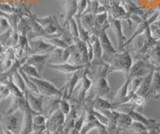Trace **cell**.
I'll return each instance as SVG.
<instances>
[{"mask_svg": "<svg viewBox=\"0 0 160 134\" xmlns=\"http://www.w3.org/2000/svg\"><path fill=\"white\" fill-rule=\"evenodd\" d=\"M93 67H96V73H95V78H94V87H93L95 91V95L106 99H108L109 97H112L113 96L112 90L107 81L108 64H105V65L102 66H93Z\"/></svg>", "mask_w": 160, "mask_h": 134, "instance_id": "6da1fadb", "label": "cell"}, {"mask_svg": "<svg viewBox=\"0 0 160 134\" xmlns=\"http://www.w3.org/2000/svg\"><path fill=\"white\" fill-rule=\"evenodd\" d=\"M106 63L108 64V75L112 72H121L126 76L133 62L129 52L123 50L114 54Z\"/></svg>", "mask_w": 160, "mask_h": 134, "instance_id": "7a4b0ae2", "label": "cell"}, {"mask_svg": "<svg viewBox=\"0 0 160 134\" xmlns=\"http://www.w3.org/2000/svg\"><path fill=\"white\" fill-rule=\"evenodd\" d=\"M30 79L36 84L40 95L46 96V97H61L62 96L63 87L61 89H58L56 86H54L51 82H49L42 78L30 77Z\"/></svg>", "mask_w": 160, "mask_h": 134, "instance_id": "3957f363", "label": "cell"}, {"mask_svg": "<svg viewBox=\"0 0 160 134\" xmlns=\"http://www.w3.org/2000/svg\"><path fill=\"white\" fill-rule=\"evenodd\" d=\"M65 121H66V116L58 108L49 115L46 123V129H48L51 134H59L63 130Z\"/></svg>", "mask_w": 160, "mask_h": 134, "instance_id": "277c9868", "label": "cell"}, {"mask_svg": "<svg viewBox=\"0 0 160 134\" xmlns=\"http://www.w3.org/2000/svg\"><path fill=\"white\" fill-rule=\"evenodd\" d=\"M28 55L32 54H39V53H49L51 51L56 50V47L53 46L52 44L47 42L44 38L36 39V40H29L28 41Z\"/></svg>", "mask_w": 160, "mask_h": 134, "instance_id": "5b68a950", "label": "cell"}, {"mask_svg": "<svg viewBox=\"0 0 160 134\" xmlns=\"http://www.w3.org/2000/svg\"><path fill=\"white\" fill-rule=\"evenodd\" d=\"M98 38H99L100 44H101V47L103 49V59L105 62H107L114 54H116L118 52V50L114 48L111 40H110L109 36L107 35L106 29L105 28L101 29V30L99 31Z\"/></svg>", "mask_w": 160, "mask_h": 134, "instance_id": "8992f818", "label": "cell"}, {"mask_svg": "<svg viewBox=\"0 0 160 134\" xmlns=\"http://www.w3.org/2000/svg\"><path fill=\"white\" fill-rule=\"evenodd\" d=\"M108 21L110 26L112 27L113 31L115 32V36L117 38V42H118V51H123L124 50V43L127 40L126 36L124 35L123 30H122V23L120 19H115L108 16Z\"/></svg>", "mask_w": 160, "mask_h": 134, "instance_id": "52a82bcc", "label": "cell"}, {"mask_svg": "<svg viewBox=\"0 0 160 134\" xmlns=\"http://www.w3.org/2000/svg\"><path fill=\"white\" fill-rule=\"evenodd\" d=\"M24 97L26 99L29 107L35 113H42L43 112V96L39 94H34L30 92L28 89L24 92Z\"/></svg>", "mask_w": 160, "mask_h": 134, "instance_id": "ba28073f", "label": "cell"}, {"mask_svg": "<svg viewBox=\"0 0 160 134\" xmlns=\"http://www.w3.org/2000/svg\"><path fill=\"white\" fill-rule=\"evenodd\" d=\"M49 58V53H39V54H32L26 58L25 63L33 65L37 69L40 73L44 68V65L47 62V59Z\"/></svg>", "mask_w": 160, "mask_h": 134, "instance_id": "9c48e42d", "label": "cell"}, {"mask_svg": "<svg viewBox=\"0 0 160 134\" xmlns=\"http://www.w3.org/2000/svg\"><path fill=\"white\" fill-rule=\"evenodd\" d=\"M50 68L54 69L58 72H61V73H65V74H73L74 72L79 71L83 69L84 67H86L88 65H74V64H71L69 62H63V63H57V64H49L48 65Z\"/></svg>", "mask_w": 160, "mask_h": 134, "instance_id": "30bf717a", "label": "cell"}, {"mask_svg": "<svg viewBox=\"0 0 160 134\" xmlns=\"http://www.w3.org/2000/svg\"><path fill=\"white\" fill-rule=\"evenodd\" d=\"M65 3V13H64V21L62 27L64 28L65 26H68L69 21L72 18L75 17L77 14V0H64Z\"/></svg>", "mask_w": 160, "mask_h": 134, "instance_id": "8fae6325", "label": "cell"}, {"mask_svg": "<svg viewBox=\"0 0 160 134\" xmlns=\"http://www.w3.org/2000/svg\"><path fill=\"white\" fill-rule=\"evenodd\" d=\"M153 70L150 71L147 75H145L143 78V81L140 84L138 90L136 91V94L141 97H144L145 99H149V93L151 90V83H152V76H153Z\"/></svg>", "mask_w": 160, "mask_h": 134, "instance_id": "7c38bea8", "label": "cell"}, {"mask_svg": "<svg viewBox=\"0 0 160 134\" xmlns=\"http://www.w3.org/2000/svg\"><path fill=\"white\" fill-rule=\"evenodd\" d=\"M33 112L31 108H27L23 111V121L21 131L19 134H31L33 131Z\"/></svg>", "mask_w": 160, "mask_h": 134, "instance_id": "4fadbf2b", "label": "cell"}, {"mask_svg": "<svg viewBox=\"0 0 160 134\" xmlns=\"http://www.w3.org/2000/svg\"><path fill=\"white\" fill-rule=\"evenodd\" d=\"M47 118L42 113L33 114V131L34 134H42L46 130Z\"/></svg>", "mask_w": 160, "mask_h": 134, "instance_id": "5bb4252c", "label": "cell"}, {"mask_svg": "<svg viewBox=\"0 0 160 134\" xmlns=\"http://www.w3.org/2000/svg\"><path fill=\"white\" fill-rule=\"evenodd\" d=\"M78 18H79L80 23L82 24V26L86 29L87 31L91 32V30L94 27V14L90 11V9L87 8V10Z\"/></svg>", "mask_w": 160, "mask_h": 134, "instance_id": "9a60e30c", "label": "cell"}, {"mask_svg": "<svg viewBox=\"0 0 160 134\" xmlns=\"http://www.w3.org/2000/svg\"><path fill=\"white\" fill-rule=\"evenodd\" d=\"M132 122H133V119L127 112H123V111L117 112L116 123L121 130L122 129H129L130 126H131Z\"/></svg>", "mask_w": 160, "mask_h": 134, "instance_id": "2e32d148", "label": "cell"}, {"mask_svg": "<svg viewBox=\"0 0 160 134\" xmlns=\"http://www.w3.org/2000/svg\"><path fill=\"white\" fill-rule=\"evenodd\" d=\"M160 98V72L156 69H154L153 76H152V83H151V90L149 93V98Z\"/></svg>", "mask_w": 160, "mask_h": 134, "instance_id": "e0dca14e", "label": "cell"}, {"mask_svg": "<svg viewBox=\"0 0 160 134\" xmlns=\"http://www.w3.org/2000/svg\"><path fill=\"white\" fill-rule=\"evenodd\" d=\"M92 107L97 110H109V109H114L112 101H109L106 98L96 96L92 102Z\"/></svg>", "mask_w": 160, "mask_h": 134, "instance_id": "ac0fdd59", "label": "cell"}, {"mask_svg": "<svg viewBox=\"0 0 160 134\" xmlns=\"http://www.w3.org/2000/svg\"><path fill=\"white\" fill-rule=\"evenodd\" d=\"M2 118V117H1ZM3 125L6 127L8 130L12 131L13 133L17 130L18 128V118L14 114H8V115H4L2 118Z\"/></svg>", "mask_w": 160, "mask_h": 134, "instance_id": "d6986e66", "label": "cell"}, {"mask_svg": "<svg viewBox=\"0 0 160 134\" xmlns=\"http://www.w3.org/2000/svg\"><path fill=\"white\" fill-rule=\"evenodd\" d=\"M3 82L6 84V86H7L8 90L10 92V96L17 97V98H24V93L20 90V89L16 86V84L12 81L11 76H10L9 78H7L6 80H4Z\"/></svg>", "mask_w": 160, "mask_h": 134, "instance_id": "ffe728a7", "label": "cell"}, {"mask_svg": "<svg viewBox=\"0 0 160 134\" xmlns=\"http://www.w3.org/2000/svg\"><path fill=\"white\" fill-rule=\"evenodd\" d=\"M109 10H110V16L115 19H120L121 20V18L127 16L125 8H123L119 3H115L113 5H111Z\"/></svg>", "mask_w": 160, "mask_h": 134, "instance_id": "44dd1931", "label": "cell"}, {"mask_svg": "<svg viewBox=\"0 0 160 134\" xmlns=\"http://www.w3.org/2000/svg\"><path fill=\"white\" fill-rule=\"evenodd\" d=\"M20 70H22L27 76L29 77H36V78H41V75L38 72V70L35 68L33 65H30L27 63H23L21 66H20Z\"/></svg>", "mask_w": 160, "mask_h": 134, "instance_id": "7402d4cb", "label": "cell"}, {"mask_svg": "<svg viewBox=\"0 0 160 134\" xmlns=\"http://www.w3.org/2000/svg\"><path fill=\"white\" fill-rule=\"evenodd\" d=\"M11 79H12V81L16 84V86L21 90L23 93L27 90V87H26V84H25L24 82V79L22 77L21 74L19 73V71H15L12 75H11Z\"/></svg>", "mask_w": 160, "mask_h": 134, "instance_id": "603a6c76", "label": "cell"}, {"mask_svg": "<svg viewBox=\"0 0 160 134\" xmlns=\"http://www.w3.org/2000/svg\"><path fill=\"white\" fill-rule=\"evenodd\" d=\"M55 18H56L55 15H48V16H45V17H35V15H34L35 21H36L41 27H43V29L47 28L50 24L53 23Z\"/></svg>", "mask_w": 160, "mask_h": 134, "instance_id": "cb8c5ba5", "label": "cell"}, {"mask_svg": "<svg viewBox=\"0 0 160 134\" xmlns=\"http://www.w3.org/2000/svg\"><path fill=\"white\" fill-rule=\"evenodd\" d=\"M143 76H138V77H133L130 79L129 82V89H128V93H136L138 90V88L140 86V84L143 81Z\"/></svg>", "mask_w": 160, "mask_h": 134, "instance_id": "d4e9b609", "label": "cell"}, {"mask_svg": "<svg viewBox=\"0 0 160 134\" xmlns=\"http://www.w3.org/2000/svg\"><path fill=\"white\" fill-rule=\"evenodd\" d=\"M129 129H133L135 134H147V132H148L147 126H145L144 124L137 122V121H134V120H133L131 126H130Z\"/></svg>", "mask_w": 160, "mask_h": 134, "instance_id": "484cf974", "label": "cell"}, {"mask_svg": "<svg viewBox=\"0 0 160 134\" xmlns=\"http://www.w3.org/2000/svg\"><path fill=\"white\" fill-rule=\"evenodd\" d=\"M68 26H69V33L70 35L72 36L73 40L74 39H77L79 38V32H78V25H77V21L75 18H72L71 20L69 21L68 23Z\"/></svg>", "mask_w": 160, "mask_h": 134, "instance_id": "4316f807", "label": "cell"}, {"mask_svg": "<svg viewBox=\"0 0 160 134\" xmlns=\"http://www.w3.org/2000/svg\"><path fill=\"white\" fill-rule=\"evenodd\" d=\"M88 3H89V0H77L78 9H77V14L75 15V17H80L85 11L87 10Z\"/></svg>", "mask_w": 160, "mask_h": 134, "instance_id": "83f0119b", "label": "cell"}, {"mask_svg": "<svg viewBox=\"0 0 160 134\" xmlns=\"http://www.w3.org/2000/svg\"><path fill=\"white\" fill-rule=\"evenodd\" d=\"M0 10L4 13H6V14H12L16 11L15 10V8L8 3H0Z\"/></svg>", "mask_w": 160, "mask_h": 134, "instance_id": "f1b7e54d", "label": "cell"}, {"mask_svg": "<svg viewBox=\"0 0 160 134\" xmlns=\"http://www.w3.org/2000/svg\"><path fill=\"white\" fill-rule=\"evenodd\" d=\"M9 16V14H6V13H4L2 12L1 10H0V17H5V18H8Z\"/></svg>", "mask_w": 160, "mask_h": 134, "instance_id": "f546056e", "label": "cell"}, {"mask_svg": "<svg viewBox=\"0 0 160 134\" xmlns=\"http://www.w3.org/2000/svg\"><path fill=\"white\" fill-rule=\"evenodd\" d=\"M0 73H1V70H0Z\"/></svg>", "mask_w": 160, "mask_h": 134, "instance_id": "4dcf8cb0", "label": "cell"}]
</instances>
